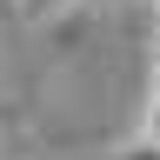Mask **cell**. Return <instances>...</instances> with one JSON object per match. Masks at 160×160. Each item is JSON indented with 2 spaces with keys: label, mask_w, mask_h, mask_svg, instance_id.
I'll use <instances>...</instances> for the list:
<instances>
[{
  "label": "cell",
  "mask_w": 160,
  "mask_h": 160,
  "mask_svg": "<svg viewBox=\"0 0 160 160\" xmlns=\"http://www.w3.org/2000/svg\"><path fill=\"white\" fill-rule=\"evenodd\" d=\"M153 7H160V0H153Z\"/></svg>",
  "instance_id": "52a82bcc"
},
{
  "label": "cell",
  "mask_w": 160,
  "mask_h": 160,
  "mask_svg": "<svg viewBox=\"0 0 160 160\" xmlns=\"http://www.w3.org/2000/svg\"><path fill=\"white\" fill-rule=\"evenodd\" d=\"M153 60H160V20H153Z\"/></svg>",
  "instance_id": "277c9868"
},
{
  "label": "cell",
  "mask_w": 160,
  "mask_h": 160,
  "mask_svg": "<svg viewBox=\"0 0 160 160\" xmlns=\"http://www.w3.org/2000/svg\"><path fill=\"white\" fill-rule=\"evenodd\" d=\"M147 100H160V67H153V93H147Z\"/></svg>",
  "instance_id": "5b68a950"
},
{
  "label": "cell",
  "mask_w": 160,
  "mask_h": 160,
  "mask_svg": "<svg viewBox=\"0 0 160 160\" xmlns=\"http://www.w3.org/2000/svg\"><path fill=\"white\" fill-rule=\"evenodd\" d=\"M140 140L160 153V100H147V113H140Z\"/></svg>",
  "instance_id": "7a4b0ae2"
},
{
  "label": "cell",
  "mask_w": 160,
  "mask_h": 160,
  "mask_svg": "<svg viewBox=\"0 0 160 160\" xmlns=\"http://www.w3.org/2000/svg\"><path fill=\"white\" fill-rule=\"evenodd\" d=\"M113 160H160V153L147 147V140H133V147H127V153H113Z\"/></svg>",
  "instance_id": "3957f363"
},
{
  "label": "cell",
  "mask_w": 160,
  "mask_h": 160,
  "mask_svg": "<svg viewBox=\"0 0 160 160\" xmlns=\"http://www.w3.org/2000/svg\"><path fill=\"white\" fill-rule=\"evenodd\" d=\"M20 7V20H53V13H67L73 0H13Z\"/></svg>",
  "instance_id": "6da1fadb"
},
{
  "label": "cell",
  "mask_w": 160,
  "mask_h": 160,
  "mask_svg": "<svg viewBox=\"0 0 160 160\" xmlns=\"http://www.w3.org/2000/svg\"><path fill=\"white\" fill-rule=\"evenodd\" d=\"M0 7H7V0H0Z\"/></svg>",
  "instance_id": "8992f818"
}]
</instances>
